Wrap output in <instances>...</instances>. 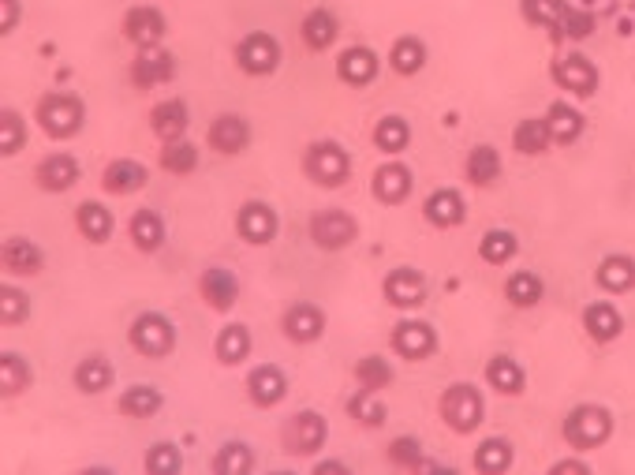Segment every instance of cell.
<instances>
[{"instance_id":"obj_18","label":"cell","mask_w":635,"mask_h":475,"mask_svg":"<svg viewBox=\"0 0 635 475\" xmlns=\"http://www.w3.org/2000/svg\"><path fill=\"white\" fill-rule=\"evenodd\" d=\"M172 75V57L169 53H142L139 60H135V68H131V79H135V87H157V83H165Z\"/></svg>"},{"instance_id":"obj_26","label":"cell","mask_w":635,"mask_h":475,"mask_svg":"<svg viewBox=\"0 0 635 475\" xmlns=\"http://www.w3.org/2000/svg\"><path fill=\"white\" fill-rule=\"evenodd\" d=\"M426 217L434 225H460L464 221V199L456 191H434L426 199Z\"/></svg>"},{"instance_id":"obj_6","label":"cell","mask_w":635,"mask_h":475,"mask_svg":"<svg viewBox=\"0 0 635 475\" xmlns=\"http://www.w3.org/2000/svg\"><path fill=\"white\" fill-rule=\"evenodd\" d=\"M236 57H240V68L251 75H266L277 68V60H281V45L273 42L269 34H262V30H254V34H247L240 42V49H236Z\"/></svg>"},{"instance_id":"obj_19","label":"cell","mask_w":635,"mask_h":475,"mask_svg":"<svg viewBox=\"0 0 635 475\" xmlns=\"http://www.w3.org/2000/svg\"><path fill=\"white\" fill-rule=\"evenodd\" d=\"M408 191H411V173L404 165H381L378 176H374V195L381 202L408 199Z\"/></svg>"},{"instance_id":"obj_13","label":"cell","mask_w":635,"mask_h":475,"mask_svg":"<svg viewBox=\"0 0 635 475\" xmlns=\"http://www.w3.org/2000/svg\"><path fill=\"white\" fill-rule=\"evenodd\" d=\"M124 34L131 38L135 45H157L161 42V34H165V15L157 12V8H131L124 19Z\"/></svg>"},{"instance_id":"obj_12","label":"cell","mask_w":635,"mask_h":475,"mask_svg":"<svg viewBox=\"0 0 635 475\" xmlns=\"http://www.w3.org/2000/svg\"><path fill=\"white\" fill-rule=\"evenodd\" d=\"M385 296H389V303H396V307H415V303H423V296H426L423 274H419V270H408V266L393 270V274L385 277Z\"/></svg>"},{"instance_id":"obj_3","label":"cell","mask_w":635,"mask_h":475,"mask_svg":"<svg viewBox=\"0 0 635 475\" xmlns=\"http://www.w3.org/2000/svg\"><path fill=\"white\" fill-rule=\"evenodd\" d=\"M38 120H42V128L49 135H57V139H68L79 131L83 124V101L71 98V94H49V98L38 105Z\"/></svg>"},{"instance_id":"obj_48","label":"cell","mask_w":635,"mask_h":475,"mask_svg":"<svg viewBox=\"0 0 635 475\" xmlns=\"http://www.w3.org/2000/svg\"><path fill=\"white\" fill-rule=\"evenodd\" d=\"M146 472H154V475H172V472H180V453H176V446H154L150 453H146Z\"/></svg>"},{"instance_id":"obj_22","label":"cell","mask_w":635,"mask_h":475,"mask_svg":"<svg viewBox=\"0 0 635 475\" xmlns=\"http://www.w3.org/2000/svg\"><path fill=\"white\" fill-rule=\"evenodd\" d=\"M154 131L161 135V139H169V143H176L180 135H184L187 128V105L184 101H161L154 109Z\"/></svg>"},{"instance_id":"obj_42","label":"cell","mask_w":635,"mask_h":475,"mask_svg":"<svg viewBox=\"0 0 635 475\" xmlns=\"http://www.w3.org/2000/svg\"><path fill=\"white\" fill-rule=\"evenodd\" d=\"M355 375H359V382H363V389H385L389 382H393V367L381 360V356H367V360L355 367Z\"/></svg>"},{"instance_id":"obj_30","label":"cell","mask_w":635,"mask_h":475,"mask_svg":"<svg viewBox=\"0 0 635 475\" xmlns=\"http://www.w3.org/2000/svg\"><path fill=\"white\" fill-rule=\"evenodd\" d=\"M411 139V128L404 116H381L378 120V131H374V143H378V150H385V154H396V150H404Z\"/></svg>"},{"instance_id":"obj_20","label":"cell","mask_w":635,"mask_h":475,"mask_svg":"<svg viewBox=\"0 0 635 475\" xmlns=\"http://www.w3.org/2000/svg\"><path fill=\"white\" fill-rule=\"evenodd\" d=\"M4 266L12 274H38L42 270V251L30 244V240H23V236H12L4 244Z\"/></svg>"},{"instance_id":"obj_53","label":"cell","mask_w":635,"mask_h":475,"mask_svg":"<svg viewBox=\"0 0 635 475\" xmlns=\"http://www.w3.org/2000/svg\"><path fill=\"white\" fill-rule=\"evenodd\" d=\"M15 19H19V4H15V0H4V12H0V27H4V34L15 27Z\"/></svg>"},{"instance_id":"obj_31","label":"cell","mask_w":635,"mask_h":475,"mask_svg":"<svg viewBox=\"0 0 635 475\" xmlns=\"http://www.w3.org/2000/svg\"><path fill=\"white\" fill-rule=\"evenodd\" d=\"M157 408H161V393H157L154 386H131L124 397H120V412H124V416L146 419V416H154Z\"/></svg>"},{"instance_id":"obj_11","label":"cell","mask_w":635,"mask_h":475,"mask_svg":"<svg viewBox=\"0 0 635 475\" xmlns=\"http://www.w3.org/2000/svg\"><path fill=\"white\" fill-rule=\"evenodd\" d=\"M236 229L251 244H269L273 232H277V214L269 210L266 202H247L240 210V217H236Z\"/></svg>"},{"instance_id":"obj_45","label":"cell","mask_w":635,"mask_h":475,"mask_svg":"<svg viewBox=\"0 0 635 475\" xmlns=\"http://www.w3.org/2000/svg\"><path fill=\"white\" fill-rule=\"evenodd\" d=\"M0 382H4V397H8V393H19V389L30 382L27 363L19 360L15 352H4V360H0Z\"/></svg>"},{"instance_id":"obj_49","label":"cell","mask_w":635,"mask_h":475,"mask_svg":"<svg viewBox=\"0 0 635 475\" xmlns=\"http://www.w3.org/2000/svg\"><path fill=\"white\" fill-rule=\"evenodd\" d=\"M389 461L396 468H423V449L415 438H396L393 446H389Z\"/></svg>"},{"instance_id":"obj_37","label":"cell","mask_w":635,"mask_h":475,"mask_svg":"<svg viewBox=\"0 0 635 475\" xmlns=\"http://www.w3.org/2000/svg\"><path fill=\"white\" fill-rule=\"evenodd\" d=\"M131 236H135V244H139L142 251H154V247H161V240H165V225H161V217H157L154 210H139L135 221H131Z\"/></svg>"},{"instance_id":"obj_50","label":"cell","mask_w":635,"mask_h":475,"mask_svg":"<svg viewBox=\"0 0 635 475\" xmlns=\"http://www.w3.org/2000/svg\"><path fill=\"white\" fill-rule=\"evenodd\" d=\"M348 408H352V416L359 419V423H370V427H378L381 419H385V408H381V404L370 397V389H363V393H359V397H355Z\"/></svg>"},{"instance_id":"obj_47","label":"cell","mask_w":635,"mask_h":475,"mask_svg":"<svg viewBox=\"0 0 635 475\" xmlns=\"http://www.w3.org/2000/svg\"><path fill=\"white\" fill-rule=\"evenodd\" d=\"M161 165H165L169 173H191L198 165V150L191 143H172L169 150H165Z\"/></svg>"},{"instance_id":"obj_8","label":"cell","mask_w":635,"mask_h":475,"mask_svg":"<svg viewBox=\"0 0 635 475\" xmlns=\"http://www.w3.org/2000/svg\"><path fill=\"white\" fill-rule=\"evenodd\" d=\"M131 345L139 348L142 356H165L172 348V322L165 315H142L131 326Z\"/></svg>"},{"instance_id":"obj_39","label":"cell","mask_w":635,"mask_h":475,"mask_svg":"<svg viewBox=\"0 0 635 475\" xmlns=\"http://www.w3.org/2000/svg\"><path fill=\"white\" fill-rule=\"evenodd\" d=\"M247 352H251V333H247V326H228V330L217 337V356H221V363H240Z\"/></svg>"},{"instance_id":"obj_4","label":"cell","mask_w":635,"mask_h":475,"mask_svg":"<svg viewBox=\"0 0 635 475\" xmlns=\"http://www.w3.org/2000/svg\"><path fill=\"white\" fill-rule=\"evenodd\" d=\"M307 173H311V180H318V184H325V188H333V184H340L344 176H348V154L340 150L337 143H314L311 150H307Z\"/></svg>"},{"instance_id":"obj_32","label":"cell","mask_w":635,"mask_h":475,"mask_svg":"<svg viewBox=\"0 0 635 475\" xmlns=\"http://www.w3.org/2000/svg\"><path fill=\"white\" fill-rule=\"evenodd\" d=\"M109 382H113V367H109V360H101V356L83 360L79 371H75V386L83 389V393H101Z\"/></svg>"},{"instance_id":"obj_54","label":"cell","mask_w":635,"mask_h":475,"mask_svg":"<svg viewBox=\"0 0 635 475\" xmlns=\"http://www.w3.org/2000/svg\"><path fill=\"white\" fill-rule=\"evenodd\" d=\"M553 472H576V475H583V472H587V464H579V461H565V464H557Z\"/></svg>"},{"instance_id":"obj_1","label":"cell","mask_w":635,"mask_h":475,"mask_svg":"<svg viewBox=\"0 0 635 475\" xmlns=\"http://www.w3.org/2000/svg\"><path fill=\"white\" fill-rule=\"evenodd\" d=\"M609 434H613V416L606 408H594V404H583L572 416L565 419V438L576 449H594L602 446Z\"/></svg>"},{"instance_id":"obj_44","label":"cell","mask_w":635,"mask_h":475,"mask_svg":"<svg viewBox=\"0 0 635 475\" xmlns=\"http://www.w3.org/2000/svg\"><path fill=\"white\" fill-rule=\"evenodd\" d=\"M505 288H508V300L520 303V307H531V303H538V296H542V281H538L535 274H512Z\"/></svg>"},{"instance_id":"obj_46","label":"cell","mask_w":635,"mask_h":475,"mask_svg":"<svg viewBox=\"0 0 635 475\" xmlns=\"http://www.w3.org/2000/svg\"><path fill=\"white\" fill-rule=\"evenodd\" d=\"M523 15L535 19V23H546V27H553L557 19H568L561 0H523Z\"/></svg>"},{"instance_id":"obj_25","label":"cell","mask_w":635,"mask_h":475,"mask_svg":"<svg viewBox=\"0 0 635 475\" xmlns=\"http://www.w3.org/2000/svg\"><path fill=\"white\" fill-rule=\"evenodd\" d=\"M546 128H550V135L557 143H572L579 131H583V116L572 105H565V101H553L550 116H546Z\"/></svg>"},{"instance_id":"obj_43","label":"cell","mask_w":635,"mask_h":475,"mask_svg":"<svg viewBox=\"0 0 635 475\" xmlns=\"http://www.w3.org/2000/svg\"><path fill=\"white\" fill-rule=\"evenodd\" d=\"M479 255L486 262H508L512 255H516V236H512V232H505V229L490 232V236H486V240L479 244Z\"/></svg>"},{"instance_id":"obj_10","label":"cell","mask_w":635,"mask_h":475,"mask_svg":"<svg viewBox=\"0 0 635 475\" xmlns=\"http://www.w3.org/2000/svg\"><path fill=\"white\" fill-rule=\"evenodd\" d=\"M434 345H438V337L426 322H400L393 333V348L404 360H426L434 352Z\"/></svg>"},{"instance_id":"obj_2","label":"cell","mask_w":635,"mask_h":475,"mask_svg":"<svg viewBox=\"0 0 635 475\" xmlns=\"http://www.w3.org/2000/svg\"><path fill=\"white\" fill-rule=\"evenodd\" d=\"M441 416H445V423H449L452 431H475L482 419V397L475 386H467V382H460V386L445 389V397H441Z\"/></svg>"},{"instance_id":"obj_38","label":"cell","mask_w":635,"mask_h":475,"mask_svg":"<svg viewBox=\"0 0 635 475\" xmlns=\"http://www.w3.org/2000/svg\"><path fill=\"white\" fill-rule=\"evenodd\" d=\"M550 128H546V120H523L520 128H516V135H512V143H516V150L520 154H542L546 146H550Z\"/></svg>"},{"instance_id":"obj_51","label":"cell","mask_w":635,"mask_h":475,"mask_svg":"<svg viewBox=\"0 0 635 475\" xmlns=\"http://www.w3.org/2000/svg\"><path fill=\"white\" fill-rule=\"evenodd\" d=\"M23 146V120L15 113H4L0 116V150L4 154H15Z\"/></svg>"},{"instance_id":"obj_41","label":"cell","mask_w":635,"mask_h":475,"mask_svg":"<svg viewBox=\"0 0 635 475\" xmlns=\"http://www.w3.org/2000/svg\"><path fill=\"white\" fill-rule=\"evenodd\" d=\"M251 464H254L251 449L240 446V442H228V446L213 457V468H217L221 475H240V472H247Z\"/></svg>"},{"instance_id":"obj_15","label":"cell","mask_w":635,"mask_h":475,"mask_svg":"<svg viewBox=\"0 0 635 475\" xmlns=\"http://www.w3.org/2000/svg\"><path fill=\"white\" fill-rule=\"evenodd\" d=\"M247 139H251V128H247V120H240V116H217L210 124V143L213 150H221V154H236V150H243L247 146Z\"/></svg>"},{"instance_id":"obj_7","label":"cell","mask_w":635,"mask_h":475,"mask_svg":"<svg viewBox=\"0 0 635 475\" xmlns=\"http://www.w3.org/2000/svg\"><path fill=\"white\" fill-rule=\"evenodd\" d=\"M311 236L318 247L337 251V247H348L355 240V221L344 210H322L311 221Z\"/></svg>"},{"instance_id":"obj_36","label":"cell","mask_w":635,"mask_h":475,"mask_svg":"<svg viewBox=\"0 0 635 475\" xmlns=\"http://www.w3.org/2000/svg\"><path fill=\"white\" fill-rule=\"evenodd\" d=\"M508 464H512V446H508L505 438H490V442H482L479 453H475V468L486 475L505 472Z\"/></svg>"},{"instance_id":"obj_16","label":"cell","mask_w":635,"mask_h":475,"mask_svg":"<svg viewBox=\"0 0 635 475\" xmlns=\"http://www.w3.org/2000/svg\"><path fill=\"white\" fill-rule=\"evenodd\" d=\"M75 180H79V161L68 154H53L38 165V184L45 191H68Z\"/></svg>"},{"instance_id":"obj_9","label":"cell","mask_w":635,"mask_h":475,"mask_svg":"<svg viewBox=\"0 0 635 475\" xmlns=\"http://www.w3.org/2000/svg\"><path fill=\"white\" fill-rule=\"evenodd\" d=\"M553 79H557L565 90L583 94V98L594 94V87H598V72H594V64L587 57H579V53L557 60V64H553Z\"/></svg>"},{"instance_id":"obj_17","label":"cell","mask_w":635,"mask_h":475,"mask_svg":"<svg viewBox=\"0 0 635 475\" xmlns=\"http://www.w3.org/2000/svg\"><path fill=\"white\" fill-rule=\"evenodd\" d=\"M236 277L228 274V270H221V266H213V270H206L202 274V296H206V303L210 307H217V311H228L232 303H236Z\"/></svg>"},{"instance_id":"obj_33","label":"cell","mask_w":635,"mask_h":475,"mask_svg":"<svg viewBox=\"0 0 635 475\" xmlns=\"http://www.w3.org/2000/svg\"><path fill=\"white\" fill-rule=\"evenodd\" d=\"M501 173V158H497L494 146H475L471 158H467V176L471 184H494Z\"/></svg>"},{"instance_id":"obj_52","label":"cell","mask_w":635,"mask_h":475,"mask_svg":"<svg viewBox=\"0 0 635 475\" xmlns=\"http://www.w3.org/2000/svg\"><path fill=\"white\" fill-rule=\"evenodd\" d=\"M0 296H4V322H8V326L27 318V296H23L19 288H4Z\"/></svg>"},{"instance_id":"obj_23","label":"cell","mask_w":635,"mask_h":475,"mask_svg":"<svg viewBox=\"0 0 635 475\" xmlns=\"http://www.w3.org/2000/svg\"><path fill=\"white\" fill-rule=\"evenodd\" d=\"M247 389H251L254 404L269 408V404H277L284 397V375L277 367H258L251 375V382H247Z\"/></svg>"},{"instance_id":"obj_28","label":"cell","mask_w":635,"mask_h":475,"mask_svg":"<svg viewBox=\"0 0 635 475\" xmlns=\"http://www.w3.org/2000/svg\"><path fill=\"white\" fill-rule=\"evenodd\" d=\"M79 232H83L86 240H94V244L109 240V232H113V214H109L105 206H98V202H83V206H79Z\"/></svg>"},{"instance_id":"obj_35","label":"cell","mask_w":635,"mask_h":475,"mask_svg":"<svg viewBox=\"0 0 635 475\" xmlns=\"http://www.w3.org/2000/svg\"><path fill=\"white\" fill-rule=\"evenodd\" d=\"M333 38H337V19L325 12V8H318V12H311L303 19V42L311 45V49H325Z\"/></svg>"},{"instance_id":"obj_29","label":"cell","mask_w":635,"mask_h":475,"mask_svg":"<svg viewBox=\"0 0 635 475\" xmlns=\"http://www.w3.org/2000/svg\"><path fill=\"white\" fill-rule=\"evenodd\" d=\"M598 285L609 288V292H624V288L635 285V262L624 259V255H613L598 266Z\"/></svg>"},{"instance_id":"obj_21","label":"cell","mask_w":635,"mask_h":475,"mask_svg":"<svg viewBox=\"0 0 635 475\" xmlns=\"http://www.w3.org/2000/svg\"><path fill=\"white\" fill-rule=\"evenodd\" d=\"M146 184V169H142L139 161H113L109 169H105V188L113 191V195H127V191H139Z\"/></svg>"},{"instance_id":"obj_14","label":"cell","mask_w":635,"mask_h":475,"mask_svg":"<svg viewBox=\"0 0 635 475\" xmlns=\"http://www.w3.org/2000/svg\"><path fill=\"white\" fill-rule=\"evenodd\" d=\"M322 330H325V318L314 303H296V307L284 315V333H288L292 341H299V345L322 337Z\"/></svg>"},{"instance_id":"obj_40","label":"cell","mask_w":635,"mask_h":475,"mask_svg":"<svg viewBox=\"0 0 635 475\" xmlns=\"http://www.w3.org/2000/svg\"><path fill=\"white\" fill-rule=\"evenodd\" d=\"M426 64V49L419 38H400L393 45V68L400 75H415Z\"/></svg>"},{"instance_id":"obj_24","label":"cell","mask_w":635,"mask_h":475,"mask_svg":"<svg viewBox=\"0 0 635 475\" xmlns=\"http://www.w3.org/2000/svg\"><path fill=\"white\" fill-rule=\"evenodd\" d=\"M583 326L591 330L594 341H613L621 333V315L613 303H591L587 315H583Z\"/></svg>"},{"instance_id":"obj_5","label":"cell","mask_w":635,"mask_h":475,"mask_svg":"<svg viewBox=\"0 0 635 475\" xmlns=\"http://www.w3.org/2000/svg\"><path fill=\"white\" fill-rule=\"evenodd\" d=\"M325 442V419L318 412H299V416L288 419V427H284V446L288 453H318Z\"/></svg>"},{"instance_id":"obj_34","label":"cell","mask_w":635,"mask_h":475,"mask_svg":"<svg viewBox=\"0 0 635 475\" xmlns=\"http://www.w3.org/2000/svg\"><path fill=\"white\" fill-rule=\"evenodd\" d=\"M486 378H490V386L497 393H520L523 389V371L516 367V360H508V356H494L490 367H486Z\"/></svg>"},{"instance_id":"obj_27","label":"cell","mask_w":635,"mask_h":475,"mask_svg":"<svg viewBox=\"0 0 635 475\" xmlns=\"http://www.w3.org/2000/svg\"><path fill=\"white\" fill-rule=\"evenodd\" d=\"M374 72H378V57H374L370 49H363V45H355V49H348V53L340 57V75H344L348 83H370Z\"/></svg>"}]
</instances>
